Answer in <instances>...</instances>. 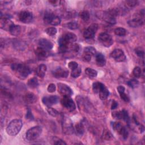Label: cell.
I'll return each mask as SVG.
<instances>
[{
	"instance_id": "obj_29",
	"label": "cell",
	"mask_w": 145,
	"mask_h": 145,
	"mask_svg": "<svg viewBox=\"0 0 145 145\" xmlns=\"http://www.w3.org/2000/svg\"><path fill=\"white\" fill-rule=\"evenodd\" d=\"M85 73L89 78H95L97 75V71L89 67H87L85 69Z\"/></svg>"
},
{
	"instance_id": "obj_22",
	"label": "cell",
	"mask_w": 145,
	"mask_h": 145,
	"mask_svg": "<svg viewBox=\"0 0 145 145\" xmlns=\"http://www.w3.org/2000/svg\"><path fill=\"white\" fill-rule=\"evenodd\" d=\"M96 62L98 66L103 67L106 63V59L102 53H97L95 55Z\"/></svg>"
},
{
	"instance_id": "obj_50",
	"label": "cell",
	"mask_w": 145,
	"mask_h": 145,
	"mask_svg": "<svg viewBox=\"0 0 145 145\" xmlns=\"http://www.w3.org/2000/svg\"><path fill=\"white\" fill-rule=\"evenodd\" d=\"M118 105V103H117L116 101H115V100H113V101H112V105H111V109H112V110L115 109H116V108H117Z\"/></svg>"
},
{
	"instance_id": "obj_12",
	"label": "cell",
	"mask_w": 145,
	"mask_h": 145,
	"mask_svg": "<svg viewBox=\"0 0 145 145\" xmlns=\"http://www.w3.org/2000/svg\"><path fill=\"white\" fill-rule=\"evenodd\" d=\"M96 54L95 48L92 46H88L84 48L83 54V59L86 62H89L91 60L92 57Z\"/></svg>"
},
{
	"instance_id": "obj_7",
	"label": "cell",
	"mask_w": 145,
	"mask_h": 145,
	"mask_svg": "<svg viewBox=\"0 0 145 145\" xmlns=\"http://www.w3.org/2000/svg\"><path fill=\"white\" fill-rule=\"evenodd\" d=\"M62 127L63 132L67 135L72 134L74 131V129L73 127L72 122L67 117H65L63 119Z\"/></svg>"
},
{
	"instance_id": "obj_26",
	"label": "cell",
	"mask_w": 145,
	"mask_h": 145,
	"mask_svg": "<svg viewBox=\"0 0 145 145\" xmlns=\"http://www.w3.org/2000/svg\"><path fill=\"white\" fill-rule=\"evenodd\" d=\"M35 53L37 56H38L40 57H46L49 54L48 50H46L43 48H41L40 47H38L35 50Z\"/></svg>"
},
{
	"instance_id": "obj_20",
	"label": "cell",
	"mask_w": 145,
	"mask_h": 145,
	"mask_svg": "<svg viewBox=\"0 0 145 145\" xmlns=\"http://www.w3.org/2000/svg\"><path fill=\"white\" fill-rule=\"evenodd\" d=\"M144 23V21L143 19L139 18H134L133 19H131L127 22L128 25L133 28L139 27L142 26Z\"/></svg>"
},
{
	"instance_id": "obj_16",
	"label": "cell",
	"mask_w": 145,
	"mask_h": 145,
	"mask_svg": "<svg viewBox=\"0 0 145 145\" xmlns=\"http://www.w3.org/2000/svg\"><path fill=\"white\" fill-rule=\"evenodd\" d=\"M14 25V23L7 18H1V28L5 31H9L12 25Z\"/></svg>"
},
{
	"instance_id": "obj_4",
	"label": "cell",
	"mask_w": 145,
	"mask_h": 145,
	"mask_svg": "<svg viewBox=\"0 0 145 145\" xmlns=\"http://www.w3.org/2000/svg\"><path fill=\"white\" fill-rule=\"evenodd\" d=\"M42 127L40 126H36L28 129L25 134L26 139L29 141L37 139L42 133Z\"/></svg>"
},
{
	"instance_id": "obj_42",
	"label": "cell",
	"mask_w": 145,
	"mask_h": 145,
	"mask_svg": "<svg viewBox=\"0 0 145 145\" xmlns=\"http://www.w3.org/2000/svg\"><path fill=\"white\" fill-rule=\"evenodd\" d=\"M54 16L53 14H51V13H46L45 14L44 17V21L45 23L47 24H50L51 20L53 18V16Z\"/></svg>"
},
{
	"instance_id": "obj_1",
	"label": "cell",
	"mask_w": 145,
	"mask_h": 145,
	"mask_svg": "<svg viewBox=\"0 0 145 145\" xmlns=\"http://www.w3.org/2000/svg\"><path fill=\"white\" fill-rule=\"evenodd\" d=\"M11 68L15 72L18 77L21 79H25L31 72V70L28 66L21 63H12Z\"/></svg>"
},
{
	"instance_id": "obj_15",
	"label": "cell",
	"mask_w": 145,
	"mask_h": 145,
	"mask_svg": "<svg viewBox=\"0 0 145 145\" xmlns=\"http://www.w3.org/2000/svg\"><path fill=\"white\" fill-rule=\"evenodd\" d=\"M59 101L58 96L56 95H52L49 96H44L42 99V101L44 104L47 106H51L57 104Z\"/></svg>"
},
{
	"instance_id": "obj_48",
	"label": "cell",
	"mask_w": 145,
	"mask_h": 145,
	"mask_svg": "<svg viewBox=\"0 0 145 145\" xmlns=\"http://www.w3.org/2000/svg\"><path fill=\"white\" fill-rule=\"evenodd\" d=\"M27 119H29L30 120H33L34 119V117L33 116V114H32V112L29 109L27 110V113H26V116H25Z\"/></svg>"
},
{
	"instance_id": "obj_37",
	"label": "cell",
	"mask_w": 145,
	"mask_h": 145,
	"mask_svg": "<svg viewBox=\"0 0 145 145\" xmlns=\"http://www.w3.org/2000/svg\"><path fill=\"white\" fill-rule=\"evenodd\" d=\"M133 74L135 77L139 78L142 75V70L140 67L136 66L133 70Z\"/></svg>"
},
{
	"instance_id": "obj_3",
	"label": "cell",
	"mask_w": 145,
	"mask_h": 145,
	"mask_svg": "<svg viewBox=\"0 0 145 145\" xmlns=\"http://www.w3.org/2000/svg\"><path fill=\"white\" fill-rule=\"evenodd\" d=\"M77 40V36L73 33L68 32L62 35L58 40L59 48H66Z\"/></svg>"
},
{
	"instance_id": "obj_49",
	"label": "cell",
	"mask_w": 145,
	"mask_h": 145,
	"mask_svg": "<svg viewBox=\"0 0 145 145\" xmlns=\"http://www.w3.org/2000/svg\"><path fill=\"white\" fill-rule=\"evenodd\" d=\"M49 2L52 4L53 6H58L60 5L61 1H57V0H50V1H49Z\"/></svg>"
},
{
	"instance_id": "obj_32",
	"label": "cell",
	"mask_w": 145,
	"mask_h": 145,
	"mask_svg": "<svg viewBox=\"0 0 145 145\" xmlns=\"http://www.w3.org/2000/svg\"><path fill=\"white\" fill-rule=\"evenodd\" d=\"M82 71H81V69L78 66V67L75 68V69H73L71 70V75L72 77L76 78L79 77L80 74H81Z\"/></svg>"
},
{
	"instance_id": "obj_45",
	"label": "cell",
	"mask_w": 145,
	"mask_h": 145,
	"mask_svg": "<svg viewBox=\"0 0 145 145\" xmlns=\"http://www.w3.org/2000/svg\"><path fill=\"white\" fill-rule=\"evenodd\" d=\"M56 89V86L53 83H50L48 85V88H47V90L50 93H53L54 92Z\"/></svg>"
},
{
	"instance_id": "obj_10",
	"label": "cell",
	"mask_w": 145,
	"mask_h": 145,
	"mask_svg": "<svg viewBox=\"0 0 145 145\" xmlns=\"http://www.w3.org/2000/svg\"><path fill=\"white\" fill-rule=\"evenodd\" d=\"M110 56L117 62H123L126 59L124 52L120 49H114L110 53Z\"/></svg>"
},
{
	"instance_id": "obj_33",
	"label": "cell",
	"mask_w": 145,
	"mask_h": 145,
	"mask_svg": "<svg viewBox=\"0 0 145 145\" xmlns=\"http://www.w3.org/2000/svg\"><path fill=\"white\" fill-rule=\"evenodd\" d=\"M79 16L80 17V18L83 20L84 21H88L89 19V13L88 11L84 10L82 11L80 14H79Z\"/></svg>"
},
{
	"instance_id": "obj_51",
	"label": "cell",
	"mask_w": 145,
	"mask_h": 145,
	"mask_svg": "<svg viewBox=\"0 0 145 145\" xmlns=\"http://www.w3.org/2000/svg\"><path fill=\"white\" fill-rule=\"evenodd\" d=\"M117 89V91H118L119 93H122V92H125V88L123 86H118Z\"/></svg>"
},
{
	"instance_id": "obj_11",
	"label": "cell",
	"mask_w": 145,
	"mask_h": 145,
	"mask_svg": "<svg viewBox=\"0 0 145 145\" xmlns=\"http://www.w3.org/2000/svg\"><path fill=\"white\" fill-rule=\"evenodd\" d=\"M58 91L63 96L70 97L72 94V91L70 87L64 83H58Z\"/></svg>"
},
{
	"instance_id": "obj_28",
	"label": "cell",
	"mask_w": 145,
	"mask_h": 145,
	"mask_svg": "<svg viewBox=\"0 0 145 145\" xmlns=\"http://www.w3.org/2000/svg\"><path fill=\"white\" fill-rule=\"evenodd\" d=\"M75 131L76 132V134L78 135L81 136L84 134V125L81 122L78 123L76 124L75 127Z\"/></svg>"
},
{
	"instance_id": "obj_44",
	"label": "cell",
	"mask_w": 145,
	"mask_h": 145,
	"mask_svg": "<svg viewBox=\"0 0 145 145\" xmlns=\"http://www.w3.org/2000/svg\"><path fill=\"white\" fill-rule=\"evenodd\" d=\"M53 144H66V143L63 140H62L60 138H57V137H54L53 139Z\"/></svg>"
},
{
	"instance_id": "obj_6",
	"label": "cell",
	"mask_w": 145,
	"mask_h": 145,
	"mask_svg": "<svg viewBox=\"0 0 145 145\" xmlns=\"http://www.w3.org/2000/svg\"><path fill=\"white\" fill-rule=\"evenodd\" d=\"M61 103L69 112H72L76 109V105L74 101L69 96H63L61 100Z\"/></svg>"
},
{
	"instance_id": "obj_25",
	"label": "cell",
	"mask_w": 145,
	"mask_h": 145,
	"mask_svg": "<svg viewBox=\"0 0 145 145\" xmlns=\"http://www.w3.org/2000/svg\"><path fill=\"white\" fill-rule=\"evenodd\" d=\"M21 27L19 25H13L9 31L10 33L13 36H18L21 33Z\"/></svg>"
},
{
	"instance_id": "obj_24",
	"label": "cell",
	"mask_w": 145,
	"mask_h": 145,
	"mask_svg": "<svg viewBox=\"0 0 145 145\" xmlns=\"http://www.w3.org/2000/svg\"><path fill=\"white\" fill-rule=\"evenodd\" d=\"M25 101L29 104H33L37 101V97L33 93H28L25 97Z\"/></svg>"
},
{
	"instance_id": "obj_34",
	"label": "cell",
	"mask_w": 145,
	"mask_h": 145,
	"mask_svg": "<svg viewBox=\"0 0 145 145\" xmlns=\"http://www.w3.org/2000/svg\"><path fill=\"white\" fill-rule=\"evenodd\" d=\"M103 83H100L99 82H94L92 84V89L93 91L95 93H98L101 86H102Z\"/></svg>"
},
{
	"instance_id": "obj_38",
	"label": "cell",
	"mask_w": 145,
	"mask_h": 145,
	"mask_svg": "<svg viewBox=\"0 0 145 145\" xmlns=\"http://www.w3.org/2000/svg\"><path fill=\"white\" fill-rule=\"evenodd\" d=\"M112 137V134L108 130H104L102 134V138L105 140H109Z\"/></svg>"
},
{
	"instance_id": "obj_46",
	"label": "cell",
	"mask_w": 145,
	"mask_h": 145,
	"mask_svg": "<svg viewBox=\"0 0 145 145\" xmlns=\"http://www.w3.org/2000/svg\"><path fill=\"white\" fill-rule=\"evenodd\" d=\"M68 67L72 70L78 67V64L75 61H71L68 63Z\"/></svg>"
},
{
	"instance_id": "obj_23",
	"label": "cell",
	"mask_w": 145,
	"mask_h": 145,
	"mask_svg": "<svg viewBox=\"0 0 145 145\" xmlns=\"http://www.w3.org/2000/svg\"><path fill=\"white\" fill-rule=\"evenodd\" d=\"M47 70V67L44 64H41L40 65L36 70V74L38 76H39L40 78H44L45 74V72Z\"/></svg>"
},
{
	"instance_id": "obj_17",
	"label": "cell",
	"mask_w": 145,
	"mask_h": 145,
	"mask_svg": "<svg viewBox=\"0 0 145 145\" xmlns=\"http://www.w3.org/2000/svg\"><path fill=\"white\" fill-rule=\"evenodd\" d=\"M53 75L57 78H67L69 75V71L62 67H58L53 71Z\"/></svg>"
},
{
	"instance_id": "obj_30",
	"label": "cell",
	"mask_w": 145,
	"mask_h": 145,
	"mask_svg": "<svg viewBox=\"0 0 145 145\" xmlns=\"http://www.w3.org/2000/svg\"><path fill=\"white\" fill-rule=\"evenodd\" d=\"M114 33L118 36H125L127 33V31L122 27H118L114 29Z\"/></svg>"
},
{
	"instance_id": "obj_43",
	"label": "cell",
	"mask_w": 145,
	"mask_h": 145,
	"mask_svg": "<svg viewBox=\"0 0 145 145\" xmlns=\"http://www.w3.org/2000/svg\"><path fill=\"white\" fill-rule=\"evenodd\" d=\"M135 52L136 53V54L140 57V58H143L144 57V50L142 48H140V47H138V48H137L135 49Z\"/></svg>"
},
{
	"instance_id": "obj_2",
	"label": "cell",
	"mask_w": 145,
	"mask_h": 145,
	"mask_svg": "<svg viewBox=\"0 0 145 145\" xmlns=\"http://www.w3.org/2000/svg\"><path fill=\"white\" fill-rule=\"evenodd\" d=\"M23 125V122L20 119H14L12 120L6 127V132L10 136L16 135L20 131Z\"/></svg>"
},
{
	"instance_id": "obj_31",
	"label": "cell",
	"mask_w": 145,
	"mask_h": 145,
	"mask_svg": "<svg viewBox=\"0 0 145 145\" xmlns=\"http://www.w3.org/2000/svg\"><path fill=\"white\" fill-rule=\"evenodd\" d=\"M65 26L70 29L74 30V29H77L78 28V24L76 22L73 21V22H70L66 23L65 25Z\"/></svg>"
},
{
	"instance_id": "obj_40",
	"label": "cell",
	"mask_w": 145,
	"mask_h": 145,
	"mask_svg": "<svg viewBox=\"0 0 145 145\" xmlns=\"http://www.w3.org/2000/svg\"><path fill=\"white\" fill-rule=\"evenodd\" d=\"M127 84L129 87H130L133 88H135L138 86L139 82L137 80H136L135 79H131L129 81H128Z\"/></svg>"
},
{
	"instance_id": "obj_13",
	"label": "cell",
	"mask_w": 145,
	"mask_h": 145,
	"mask_svg": "<svg viewBox=\"0 0 145 145\" xmlns=\"http://www.w3.org/2000/svg\"><path fill=\"white\" fill-rule=\"evenodd\" d=\"M99 19H101L104 20L105 22H107L109 24H114L116 23V18L113 16L112 15H110L108 11H105V12H99V14H97V15Z\"/></svg>"
},
{
	"instance_id": "obj_36",
	"label": "cell",
	"mask_w": 145,
	"mask_h": 145,
	"mask_svg": "<svg viewBox=\"0 0 145 145\" xmlns=\"http://www.w3.org/2000/svg\"><path fill=\"white\" fill-rule=\"evenodd\" d=\"M45 32L50 36H53L54 35H56V34L57 32V30L56 29V28L55 27H49L46 30H45Z\"/></svg>"
},
{
	"instance_id": "obj_39",
	"label": "cell",
	"mask_w": 145,
	"mask_h": 145,
	"mask_svg": "<svg viewBox=\"0 0 145 145\" xmlns=\"http://www.w3.org/2000/svg\"><path fill=\"white\" fill-rule=\"evenodd\" d=\"M137 3H138L137 1L129 0V1H126L125 2V5L128 8H133L137 5Z\"/></svg>"
},
{
	"instance_id": "obj_19",
	"label": "cell",
	"mask_w": 145,
	"mask_h": 145,
	"mask_svg": "<svg viewBox=\"0 0 145 145\" xmlns=\"http://www.w3.org/2000/svg\"><path fill=\"white\" fill-rule=\"evenodd\" d=\"M13 47L18 50H24L27 48V44L23 40L14 39L12 41Z\"/></svg>"
},
{
	"instance_id": "obj_27",
	"label": "cell",
	"mask_w": 145,
	"mask_h": 145,
	"mask_svg": "<svg viewBox=\"0 0 145 145\" xmlns=\"http://www.w3.org/2000/svg\"><path fill=\"white\" fill-rule=\"evenodd\" d=\"M27 84L31 88H36L39 83V80L37 78L33 77L31 79H29L27 82Z\"/></svg>"
},
{
	"instance_id": "obj_14",
	"label": "cell",
	"mask_w": 145,
	"mask_h": 145,
	"mask_svg": "<svg viewBox=\"0 0 145 145\" xmlns=\"http://www.w3.org/2000/svg\"><path fill=\"white\" fill-rule=\"evenodd\" d=\"M19 19L24 23H29L33 19L32 13L28 11H22L19 14Z\"/></svg>"
},
{
	"instance_id": "obj_5",
	"label": "cell",
	"mask_w": 145,
	"mask_h": 145,
	"mask_svg": "<svg viewBox=\"0 0 145 145\" xmlns=\"http://www.w3.org/2000/svg\"><path fill=\"white\" fill-rule=\"evenodd\" d=\"M113 129L120 134L123 139H126L128 137V131L125 127L122 126L118 122H114L112 123Z\"/></svg>"
},
{
	"instance_id": "obj_41",
	"label": "cell",
	"mask_w": 145,
	"mask_h": 145,
	"mask_svg": "<svg viewBox=\"0 0 145 145\" xmlns=\"http://www.w3.org/2000/svg\"><path fill=\"white\" fill-rule=\"evenodd\" d=\"M47 112H48V113L50 115H51L53 117H56L59 114L57 110L54 109V108H52L50 106H48V108H47Z\"/></svg>"
},
{
	"instance_id": "obj_9",
	"label": "cell",
	"mask_w": 145,
	"mask_h": 145,
	"mask_svg": "<svg viewBox=\"0 0 145 145\" xmlns=\"http://www.w3.org/2000/svg\"><path fill=\"white\" fill-rule=\"evenodd\" d=\"M98 39L99 41L105 46L109 47L113 44V40L112 36L105 32L101 33L99 34Z\"/></svg>"
},
{
	"instance_id": "obj_47",
	"label": "cell",
	"mask_w": 145,
	"mask_h": 145,
	"mask_svg": "<svg viewBox=\"0 0 145 145\" xmlns=\"http://www.w3.org/2000/svg\"><path fill=\"white\" fill-rule=\"evenodd\" d=\"M120 97L122 100H123L125 102H129L130 101V98L128 96V95L127 94H126L125 92H122L120 93Z\"/></svg>"
},
{
	"instance_id": "obj_8",
	"label": "cell",
	"mask_w": 145,
	"mask_h": 145,
	"mask_svg": "<svg viewBox=\"0 0 145 145\" xmlns=\"http://www.w3.org/2000/svg\"><path fill=\"white\" fill-rule=\"evenodd\" d=\"M98 25L97 24H91L83 33V36L86 39H91L95 36V35L97 31Z\"/></svg>"
},
{
	"instance_id": "obj_35",
	"label": "cell",
	"mask_w": 145,
	"mask_h": 145,
	"mask_svg": "<svg viewBox=\"0 0 145 145\" xmlns=\"http://www.w3.org/2000/svg\"><path fill=\"white\" fill-rule=\"evenodd\" d=\"M61 21V18H60L59 16L54 15V16H53L52 20H51V22H50V24H51V25H54V26L58 25H59V24H60Z\"/></svg>"
},
{
	"instance_id": "obj_21",
	"label": "cell",
	"mask_w": 145,
	"mask_h": 145,
	"mask_svg": "<svg viewBox=\"0 0 145 145\" xmlns=\"http://www.w3.org/2000/svg\"><path fill=\"white\" fill-rule=\"evenodd\" d=\"M98 93H99L100 99L101 100H106L108 97V96L109 95V91H108V89L106 87V86L103 83Z\"/></svg>"
},
{
	"instance_id": "obj_18",
	"label": "cell",
	"mask_w": 145,
	"mask_h": 145,
	"mask_svg": "<svg viewBox=\"0 0 145 145\" xmlns=\"http://www.w3.org/2000/svg\"><path fill=\"white\" fill-rule=\"evenodd\" d=\"M39 47L43 48L46 50H50L53 47V44L48 39H41L39 41Z\"/></svg>"
}]
</instances>
